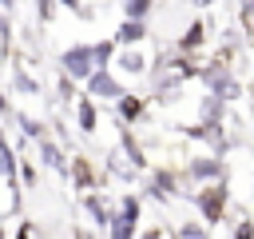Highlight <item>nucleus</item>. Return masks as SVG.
<instances>
[{"mask_svg":"<svg viewBox=\"0 0 254 239\" xmlns=\"http://www.w3.org/2000/svg\"><path fill=\"white\" fill-rule=\"evenodd\" d=\"M119 112H123V116H139V100H123Z\"/></svg>","mask_w":254,"mask_h":239,"instance_id":"obj_10","label":"nucleus"},{"mask_svg":"<svg viewBox=\"0 0 254 239\" xmlns=\"http://www.w3.org/2000/svg\"><path fill=\"white\" fill-rule=\"evenodd\" d=\"M95 96H119V84L107 76V72H91V84H87Z\"/></svg>","mask_w":254,"mask_h":239,"instance_id":"obj_3","label":"nucleus"},{"mask_svg":"<svg viewBox=\"0 0 254 239\" xmlns=\"http://www.w3.org/2000/svg\"><path fill=\"white\" fill-rule=\"evenodd\" d=\"M44 155H48V163H52V167H60V151H56V147H44Z\"/></svg>","mask_w":254,"mask_h":239,"instance_id":"obj_13","label":"nucleus"},{"mask_svg":"<svg viewBox=\"0 0 254 239\" xmlns=\"http://www.w3.org/2000/svg\"><path fill=\"white\" fill-rule=\"evenodd\" d=\"M214 171H218L214 159H198V163H194V175H214Z\"/></svg>","mask_w":254,"mask_h":239,"instance_id":"obj_8","label":"nucleus"},{"mask_svg":"<svg viewBox=\"0 0 254 239\" xmlns=\"http://www.w3.org/2000/svg\"><path fill=\"white\" fill-rule=\"evenodd\" d=\"M64 4H71V8H75V0H64Z\"/></svg>","mask_w":254,"mask_h":239,"instance_id":"obj_14","label":"nucleus"},{"mask_svg":"<svg viewBox=\"0 0 254 239\" xmlns=\"http://www.w3.org/2000/svg\"><path fill=\"white\" fill-rule=\"evenodd\" d=\"M246 4H254V0H246Z\"/></svg>","mask_w":254,"mask_h":239,"instance_id":"obj_16","label":"nucleus"},{"mask_svg":"<svg viewBox=\"0 0 254 239\" xmlns=\"http://www.w3.org/2000/svg\"><path fill=\"white\" fill-rule=\"evenodd\" d=\"M0 28H4V20H0Z\"/></svg>","mask_w":254,"mask_h":239,"instance_id":"obj_17","label":"nucleus"},{"mask_svg":"<svg viewBox=\"0 0 254 239\" xmlns=\"http://www.w3.org/2000/svg\"><path fill=\"white\" fill-rule=\"evenodd\" d=\"M135 215H139V203H135V199H127V203H123V211L115 215V235H131V231H135Z\"/></svg>","mask_w":254,"mask_h":239,"instance_id":"obj_2","label":"nucleus"},{"mask_svg":"<svg viewBox=\"0 0 254 239\" xmlns=\"http://www.w3.org/2000/svg\"><path fill=\"white\" fill-rule=\"evenodd\" d=\"M87 207H91V215H95V219H99V223H103V215H107V211H103V203H99V199H91V203H87Z\"/></svg>","mask_w":254,"mask_h":239,"instance_id":"obj_11","label":"nucleus"},{"mask_svg":"<svg viewBox=\"0 0 254 239\" xmlns=\"http://www.w3.org/2000/svg\"><path fill=\"white\" fill-rule=\"evenodd\" d=\"M91 52H95V56H99V64H103V60L111 56V44H99V48H91Z\"/></svg>","mask_w":254,"mask_h":239,"instance_id":"obj_12","label":"nucleus"},{"mask_svg":"<svg viewBox=\"0 0 254 239\" xmlns=\"http://www.w3.org/2000/svg\"><path fill=\"white\" fill-rule=\"evenodd\" d=\"M155 195H163V191H171V175H155V187H151Z\"/></svg>","mask_w":254,"mask_h":239,"instance_id":"obj_9","label":"nucleus"},{"mask_svg":"<svg viewBox=\"0 0 254 239\" xmlns=\"http://www.w3.org/2000/svg\"><path fill=\"white\" fill-rule=\"evenodd\" d=\"M79 123H83L87 131L95 127V112H91V104H79Z\"/></svg>","mask_w":254,"mask_h":239,"instance_id":"obj_7","label":"nucleus"},{"mask_svg":"<svg viewBox=\"0 0 254 239\" xmlns=\"http://www.w3.org/2000/svg\"><path fill=\"white\" fill-rule=\"evenodd\" d=\"M198 4H210V0H198Z\"/></svg>","mask_w":254,"mask_h":239,"instance_id":"obj_15","label":"nucleus"},{"mask_svg":"<svg viewBox=\"0 0 254 239\" xmlns=\"http://www.w3.org/2000/svg\"><path fill=\"white\" fill-rule=\"evenodd\" d=\"M139 36H143V28H139V24H135V20H131V24H123V28H119V40H139Z\"/></svg>","mask_w":254,"mask_h":239,"instance_id":"obj_6","label":"nucleus"},{"mask_svg":"<svg viewBox=\"0 0 254 239\" xmlns=\"http://www.w3.org/2000/svg\"><path fill=\"white\" fill-rule=\"evenodd\" d=\"M218 207H222V187H210V191L202 195V211H206V219H218Z\"/></svg>","mask_w":254,"mask_h":239,"instance_id":"obj_4","label":"nucleus"},{"mask_svg":"<svg viewBox=\"0 0 254 239\" xmlns=\"http://www.w3.org/2000/svg\"><path fill=\"white\" fill-rule=\"evenodd\" d=\"M91 48H71L67 56H64V64H67V72L71 76H91Z\"/></svg>","mask_w":254,"mask_h":239,"instance_id":"obj_1","label":"nucleus"},{"mask_svg":"<svg viewBox=\"0 0 254 239\" xmlns=\"http://www.w3.org/2000/svg\"><path fill=\"white\" fill-rule=\"evenodd\" d=\"M119 64H123L127 72H139V68H143V56H135V52H123V56H119Z\"/></svg>","mask_w":254,"mask_h":239,"instance_id":"obj_5","label":"nucleus"}]
</instances>
